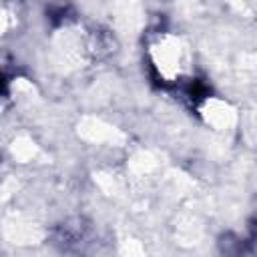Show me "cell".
<instances>
[{"mask_svg":"<svg viewBox=\"0 0 257 257\" xmlns=\"http://www.w3.org/2000/svg\"><path fill=\"white\" fill-rule=\"evenodd\" d=\"M153 60L161 70V74L167 78H177L189 66L187 48L179 38H173V36H163L153 46Z\"/></svg>","mask_w":257,"mask_h":257,"instance_id":"6da1fadb","label":"cell"}]
</instances>
